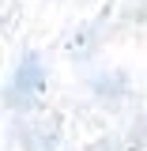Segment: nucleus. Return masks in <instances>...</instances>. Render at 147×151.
I'll return each instance as SVG.
<instances>
[{
    "mask_svg": "<svg viewBox=\"0 0 147 151\" xmlns=\"http://www.w3.org/2000/svg\"><path fill=\"white\" fill-rule=\"evenodd\" d=\"M45 91V64H42V57L38 53H23V60H19L15 76H11V83H8V106H30L38 94Z\"/></svg>",
    "mask_w": 147,
    "mask_h": 151,
    "instance_id": "obj_1",
    "label": "nucleus"
},
{
    "mask_svg": "<svg viewBox=\"0 0 147 151\" xmlns=\"http://www.w3.org/2000/svg\"><path fill=\"white\" fill-rule=\"evenodd\" d=\"M23 140H27L30 151H53L57 147V117H42L34 125H27Z\"/></svg>",
    "mask_w": 147,
    "mask_h": 151,
    "instance_id": "obj_2",
    "label": "nucleus"
},
{
    "mask_svg": "<svg viewBox=\"0 0 147 151\" xmlns=\"http://www.w3.org/2000/svg\"><path fill=\"white\" fill-rule=\"evenodd\" d=\"M87 151H121V140H113V136H102V140H94Z\"/></svg>",
    "mask_w": 147,
    "mask_h": 151,
    "instance_id": "obj_3",
    "label": "nucleus"
}]
</instances>
